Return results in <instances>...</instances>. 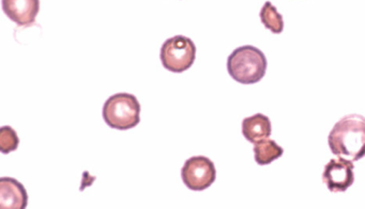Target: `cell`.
I'll use <instances>...</instances> for the list:
<instances>
[{
  "label": "cell",
  "mask_w": 365,
  "mask_h": 209,
  "mask_svg": "<svg viewBox=\"0 0 365 209\" xmlns=\"http://www.w3.org/2000/svg\"><path fill=\"white\" fill-rule=\"evenodd\" d=\"M272 134L270 119L262 113H256L242 121V134L249 142L256 143Z\"/></svg>",
  "instance_id": "9c48e42d"
},
{
  "label": "cell",
  "mask_w": 365,
  "mask_h": 209,
  "mask_svg": "<svg viewBox=\"0 0 365 209\" xmlns=\"http://www.w3.org/2000/svg\"><path fill=\"white\" fill-rule=\"evenodd\" d=\"M333 155L356 162L365 157V117L349 114L341 117L328 136Z\"/></svg>",
  "instance_id": "6da1fadb"
},
{
  "label": "cell",
  "mask_w": 365,
  "mask_h": 209,
  "mask_svg": "<svg viewBox=\"0 0 365 209\" xmlns=\"http://www.w3.org/2000/svg\"><path fill=\"white\" fill-rule=\"evenodd\" d=\"M29 204V194L24 186L12 178H0V208L25 209Z\"/></svg>",
  "instance_id": "ba28073f"
},
{
  "label": "cell",
  "mask_w": 365,
  "mask_h": 209,
  "mask_svg": "<svg viewBox=\"0 0 365 209\" xmlns=\"http://www.w3.org/2000/svg\"><path fill=\"white\" fill-rule=\"evenodd\" d=\"M284 149L272 139H264L254 143L255 161L259 166H268L283 156Z\"/></svg>",
  "instance_id": "30bf717a"
},
{
  "label": "cell",
  "mask_w": 365,
  "mask_h": 209,
  "mask_svg": "<svg viewBox=\"0 0 365 209\" xmlns=\"http://www.w3.org/2000/svg\"><path fill=\"white\" fill-rule=\"evenodd\" d=\"M160 58L162 65L170 72H185L195 62V44L187 36H173L168 38L162 45Z\"/></svg>",
  "instance_id": "277c9868"
},
{
  "label": "cell",
  "mask_w": 365,
  "mask_h": 209,
  "mask_svg": "<svg viewBox=\"0 0 365 209\" xmlns=\"http://www.w3.org/2000/svg\"><path fill=\"white\" fill-rule=\"evenodd\" d=\"M3 10L19 26H31L39 14L40 0H3Z\"/></svg>",
  "instance_id": "52a82bcc"
},
{
  "label": "cell",
  "mask_w": 365,
  "mask_h": 209,
  "mask_svg": "<svg viewBox=\"0 0 365 209\" xmlns=\"http://www.w3.org/2000/svg\"><path fill=\"white\" fill-rule=\"evenodd\" d=\"M354 166L350 160L344 158L331 159L324 166L322 181L333 193L345 192L354 181Z\"/></svg>",
  "instance_id": "8992f818"
},
{
  "label": "cell",
  "mask_w": 365,
  "mask_h": 209,
  "mask_svg": "<svg viewBox=\"0 0 365 209\" xmlns=\"http://www.w3.org/2000/svg\"><path fill=\"white\" fill-rule=\"evenodd\" d=\"M260 21L266 29L270 30L274 34H279L284 30V19L281 13L271 4L270 1L264 2L259 13Z\"/></svg>",
  "instance_id": "8fae6325"
},
{
  "label": "cell",
  "mask_w": 365,
  "mask_h": 209,
  "mask_svg": "<svg viewBox=\"0 0 365 209\" xmlns=\"http://www.w3.org/2000/svg\"><path fill=\"white\" fill-rule=\"evenodd\" d=\"M181 178L189 189L202 191L210 187L217 178L215 164L205 156H194L185 162Z\"/></svg>",
  "instance_id": "5b68a950"
},
{
  "label": "cell",
  "mask_w": 365,
  "mask_h": 209,
  "mask_svg": "<svg viewBox=\"0 0 365 209\" xmlns=\"http://www.w3.org/2000/svg\"><path fill=\"white\" fill-rule=\"evenodd\" d=\"M102 115L110 128L131 129L140 124V104L133 94H114L104 104Z\"/></svg>",
  "instance_id": "3957f363"
},
{
  "label": "cell",
  "mask_w": 365,
  "mask_h": 209,
  "mask_svg": "<svg viewBox=\"0 0 365 209\" xmlns=\"http://www.w3.org/2000/svg\"><path fill=\"white\" fill-rule=\"evenodd\" d=\"M268 61L257 47L245 45L235 49L227 59V70L234 80L241 85L259 82L266 75Z\"/></svg>",
  "instance_id": "7a4b0ae2"
},
{
  "label": "cell",
  "mask_w": 365,
  "mask_h": 209,
  "mask_svg": "<svg viewBox=\"0 0 365 209\" xmlns=\"http://www.w3.org/2000/svg\"><path fill=\"white\" fill-rule=\"evenodd\" d=\"M20 144V138L16 130L11 126H4L0 129V151L1 153L7 154L16 151Z\"/></svg>",
  "instance_id": "7c38bea8"
}]
</instances>
